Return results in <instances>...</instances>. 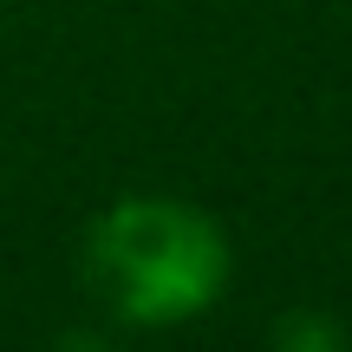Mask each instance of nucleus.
I'll return each instance as SVG.
<instances>
[{"label": "nucleus", "mask_w": 352, "mask_h": 352, "mask_svg": "<svg viewBox=\"0 0 352 352\" xmlns=\"http://www.w3.org/2000/svg\"><path fill=\"white\" fill-rule=\"evenodd\" d=\"M235 274L222 222L183 196H118L85 228V287L131 333H176L215 314Z\"/></svg>", "instance_id": "obj_1"}, {"label": "nucleus", "mask_w": 352, "mask_h": 352, "mask_svg": "<svg viewBox=\"0 0 352 352\" xmlns=\"http://www.w3.org/2000/svg\"><path fill=\"white\" fill-rule=\"evenodd\" d=\"M274 346L280 352H340L346 327L340 320H320V314H280L274 320Z\"/></svg>", "instance_id": "obj_2"}]
</instances>
